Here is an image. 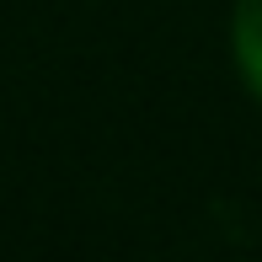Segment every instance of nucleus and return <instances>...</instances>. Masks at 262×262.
<instances>
[{
	"label": "nucleus",
	"mask_w": 262,
	"mask_h": 262,
	"mask_svg": "<svg viewBox=\"0 0 262 262\" xmlns=\"http://www.w3.org/2000/svg\"><path fill=\"white\" fill-rule=\"evenodd\" d=\"M230 59L246 97L262 102V0H235L230 6Z\"/></svg>",
	"instance_id": "obj_1"
}]
</instances>
